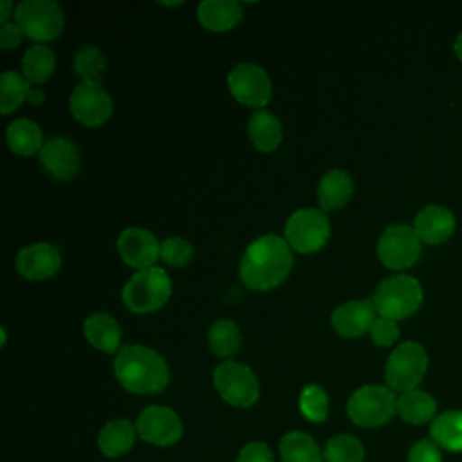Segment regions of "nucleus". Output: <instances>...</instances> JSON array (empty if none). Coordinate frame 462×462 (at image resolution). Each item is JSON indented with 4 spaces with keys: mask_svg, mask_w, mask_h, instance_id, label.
Returning <instances> with one entry per match:
<instances>
[{
    "mask_svg": "<svg viewBox=\"0 0 462 462\" xmlns=\"http://www.w3.org/2000/svg\"><path fill=\"white\" fill-rule=\"evenodd\" d=\"M14 22L23 36L36 43H45L60 36L63 29V11L51 0H23L14 7Z\"/></svg>",
    "mask_w": 462,
    "mask_h": 462,
    "instance_id": "nucleus-9",
    "label": "nucleus"
},
{
    "mask_svg": "<svg viewBox=\"0 0 462 462\" xmlns=\"http://www.w3.org/2000/svg\"><path fill=\"white\" fill-rule=\"evenodd\" d=\"M114 375L125 390L139 395L159 393L170 383L164 357L144 345L123 346L114 359Z\"/></svg>",
    "mask_w": 462,
    "mask_h": 462,
    "instance_id": "nucleus-2",
    "label": "nucleus"
},
{
    "mask_svg": "<svg viewBox=\"0 0 462 462\" xmlns=\"http://www.w3.org/2000/svg\"><path fill=\"white\" fill-rule=\"evenodd\" d=\"M236 462H274V453L265 442L253 440L238 451Z\"/></svg>",
    "mask_w": 462,
    "mask_h": 462,
    "instance_id": "nucleus-37",
    "label": "nucleus"
},
{
    "mask_svg": "<svg viewBox=\"0 0 462 462\" xmlns=\"http://www.w3.org/2000/svg\"><path fill=\"white\" fill-rule=\"evenodd\" d=\"M199 23L211 32L235 29L242 20V5L235 0H204L197 5Z\"/></svg>",
    "mask_w": 462,
    "mask_h": 462,
    "instance_id": "nucleus-20",
    "label": "nucleus"
},
{
    "mask_svg": "<svg viewBox=\"0 0 462 462\" xmlns=\"http://www.w3.org/2000/svg\"><path fill=\"white\" fill-rule=\"evenodd\" d=\"M298 408L309 422H323L328 417V395L319 384L310 383L301 388Z\"/></svg>",
    "mask_w": 462,
    "mask_h": 462,
    "instance_id": "nucleus-33",
    "label": "nucleus"
},
{
    "mask_svg": "<svg viewBox=\"0 0 462 462\" xmlns=\"http://www.w3.org/2000/svg\"><path fill=\"white\" fill-rule=\"evenodd\" d=\"M283 238L296 253H316L330 238V220L323 209L301 208L287 218Z\"/></svg>",
    "mask_w": 462,
    "mask_h": 462,
    "instance_id": "nucleus-6",
    "label": "nucleus"
},
{
    "mask_svg": "<svg viewBox=\"0 0 462 462\" xmlns=\"http://www.w3.org/2000/svg\"><path fill=\"white\" fill-rule=\"evenodd\" d=\"M208 343H209V350L217 357H224V359L233 357L242 345V334L238 325L226 318L213 321L208 332Z\"/></svg>",
    "mask_w": 462,
    "mask_h": 462,
    "instance_id": "nucleus-29",
    "label": "nucleus"
},
{
    "mask_svg": "<svg viewBox=\"0 0 462 462\" xmlns=\"http://www.w3.org/2000/svg\"><path fill=\"white\" fill-rule=\"evenodd\" d=\"M292 269V249L283 236L262 235L240 260V280L251 291H269L285 282Z\"/></svg>",
    "mask_w": 462,
    "mask_h": 462,
    "instance_id": "nucleus-1",
    "label": "nucleus"
},
{
    "mask_svg": "<svg viewBox=\"0 0 462 462\" xmlns=\"http://www.w3.org/2000/svg\"><path fill=\"white\" fill-rule=\"evenodd\" d=\"M455 226V215L440 204H430L422 208L413 220V229L420 242L431 245L446 242L453 235Z\"/></svg>",
    "mask_w": 462,
    "mask_h": 462,
    "instance_id": "nucleus-18",
    "label": "nucleus"
},
{
    "mask_svg": "<svg viewBox=\"0 0 462 462\" xmlns=\"http://www.w3.org/2000/svg\"><path fill=\"white\" fill-rule=\"evenodd\" d=\"M408 462H442L440 448L428 439H420L408 449Z\"/></svg>",
    "mask_w": 462,
    "mask_h": 462,
    "instance_id": "nucleus-36",
    "label": "nucleus"
},
{
    "mask_svg": "<svg viewBox=\"0 0 462 462\" xmlns=\"http://www.w3.org/2000/svg\"><path fill=\"white\" fill-rule=\"evenodd\" d=\"M23 38V31L20 29V25L16 22H7L2 23L0 27V47L4 51H13L20 45Z\"/></svg>",
    "mask_w": 462,
    "mask_h": 462,
    "instance_id": "nucleus-38",
    "label": "nucleus"
},
{
    "mask_svg": "<svg viewBox=\"0 0 462 462\" xmlns=\"http://www.w3.org/2000/svg\"><path fill=\"white\" fill-rule=\"evenodd\" d=\"M70 112L76 121L96 128L105 125L112 116V97L101 83L81 81L70 94Z\"/></svg>",
    "mask_w": 462,
    "mask_h": 462,
    "instance_id": "nucleus-13",
    "label": "nucleus"
},
{
    "mask_svg": "<svg viewBox=\"0 0 462 462\" xmlns=\"http://www.w3.org/2000/svg\"><path fill=\"white\" fill-rule=\"evenodd\" d=\"M227 87L233 97L249 108H265L273 96L267 72L254 63H238L227 74Z\"/></svg>",
    "mask_w": 462,
    "mask_h": 462,
    "instance_id": "nucleus-11",
    "label": "nucleus"
},
{
    "mask_svg": "<svg viewBox=\"0 0 462 462\" xmlns=\"http://www.w3.org/2000/svg\"><path fill=\"white\" fill-rule=\"evenodd\" d=\"M375 314L377 312L372 301L350 300L334 309L330 316V325L337 336L352 339L370 332L375 321Z\"/></svg>",
    "mask_w": 462,
    "mask_h": 462,
    "instance_id": "nucleus-17",
    "label": "nucleus"
},
{
    "mask_svg": "<svg viewBox=\"0 0 462 462\" xmlns=\"http://www.w3.org/2000/svg\"><path fill=\"white\" fill-rule=\"evenodd\" d=\"M397 413V395L383 384H365L357 388L348 402V419L361 428H379Z\"/></svg>",
    "mask_w": 462,
    "mask_h": 462,
    "instance_id": "nucleus-5",
    "label": "nucleus"
},
{
    "mask_svg": "<svg viewBox=\"0 0 462 462\" xmlns=\"http://www.w3.org/2000/svg\"><path fill=\"white\" fill-rule=\"evenodd\" d=\"M213 386L217 393L235 408H251L260 397V383L254 372L236 361H222L213 370Z\"/></svg>",
    "mask_w": 462,
    "mask_h": 462,
    "instance_id": "nucleus-8",
    "label": "nucleus"
},
{
    "mask_svg": "<svg viewBox=\"0 0 462 462\" xmlns=\"http://www.w3.org/2000/svg\"><path fill=\"white\" fill-rule=\"evenodd\" d=\"M40 164L56 180H70L78 175L81 166L79 150L65 137L47 141L40 152Z\"/></svg>",
    "mask_w": 462,
    "mask_h": 462,
    "instance_id": "nucleus-16",
    "label": "nucleus"
},
{
    "mask_svg": "<svg viewBox=\"0 0 462 462\" xmlns=\"http://www.w3.org/2000/svg\"><path fill=\"white\" fill-rule=\"evenodd\" d=\"M377 256L384 267L402 271L411 267L420 256V238L406 224H395L383 231L377 242Z\"/></svg>",
    "mask_w": 462,
    "mask_h": 462,
    "instance_id": "nucleus-10",
    "label": "nucleus"
},
{
    "mask_svg": "<svg viewBox=\"0 0 462 462\" xmlns=\"http://www.w3.org/2000/svg\"><path fill=\"white\" fill-rule=\"evenodd\" d=\"M422 296L419 280L408 274H393L375 287L372 303L379 316L399 321L419 310Z\"/></svg>",
    "mask_w": 462,
    "mask_h": 462,
    "instance_id": "nucleus-3",
    "label": "nucleus"
},
{
    "mask_svg": "<svg viewBox=\"0 0 462 462\" xmlns=\"http://www.w3.org/2000/svg\"><path fill=\"white\" fill-rule=\"evenodd\" d=\"M282 462H323V449L303 431H289L280 439Z\"/></svg>",
    "mask_w": 462,
    "mask_h": 462,
    "instance_id": "nucleus-26",
    "label": "nucleus"
},
{
    "mask_svg": "<svg viewBox=\"0 0 462 462\" xmlns=\"http://www.w3.org/2000/svg\"><path fill=\"white\" fill-rule=\"evenodd\" d=\"M14 265L25 280H47L60 271L61 254L52 244L36 242L18 251Z\"/></svg>",
    "mask_w": 462,
    "mask_h": 462,
    "instance_id": "nucleus-15",
    "label": "nucleus"
},
{
    "mask_svg": "<svg viewBox=\"0 0 462 462\" xmlns=\"http://www.w3.org/2000/svg\"><path fill=\"white\" fill-rule=\"evenodd\" d=\"M318 200L323 211H334L343 208L352 193H354V180L345 170H328L318 182Z\"/></svg>",
    "mask_w": 462,
    "mask_h": 462,
    "instance_id": "nucleus-23",
    "label": "nucleus"
},
{
    "mask_svg": "<svg viewBox=\"0 0 462 462\" xmlns=\"http://www.w3.org/2000/svg\"><path fill=\"white\" fill-rule=\"evenodd\" d=\"M247 134L253 146L258 152H274L283 137V128L280 119L267 108L254 110L247 121Z\"/></svg>",
    "mask_w": 462,
    "mask_h": 462,
    "instance_id": "nucleus-22",
    "label": "nucleus"
},
{
    "mask_svg": "<svg viewBox=\"0 0 462 462\" xmlns=\"http://www.w3.org/2000/svg\"><path fill=\"white\" fill-rule=\"evenodd\" d=\"M453 51L457 54V58L462 61V31L457 34L455 38V43H453Z\"/></svg>",
    "mask_w": 462,
    "mask_h": 462,
    "instance_id": "nucleus-41",
    "label": "nucleus"
},
{
    "mask_svg": "<svg viewBox=\"0 0 462 462\" xmlns=\"http://www.w3.org/2000/svg\"><path fill=\"white\" fill-rule=\"evenodd\" d=\"M43 99H45V94H43L42 88H38V87H31V88H29L27 101H29L31 105H40V103H43Z\"/></svg>",
    "mask_w": 462,
    "mask_h": 462,
    "instance_id": "nucleus-39",
    "label": "nucleus"
},
{
    "mask_svg": "<svg viewBox=\"0 0 462 462\" xmlns=\"http://www.w3.org/2000/svg\"><path fill=\"white\" fill-rule=\"evenodd\" d=\"M116 247L121 260L137 271L153 267L161 256V244L144 227L123 229L117 236Z\"/></svg>",
    "mask_w": 462,
    "mask_h": 462,
    "instance_id": "nucleus-14",
    "label": "nucleus"
},
{
    "mask_svg": "<svg viewBox=\"0 0 462 462\" xmlns=\"http://www.w3.org/2000/svg\"><path fill=\"white\" fill-rule=\"evenodd\" d=\"M428 368V354L417 341H404L395 346L384 366L386 386L404 393L415 390Z\"/></svg>",
    "mask_w": 462,
    "mask_h": 462,
    "instance_id": "nucleus-7",
    "label": "nucleus"
},
{
    "mask_svg": "<svg viewBox=\"0 0 462 462\" xmlns=\"http://www.w3.org/2000/svg\"><path fill=\"white\" fill-rule=\"evenodd\" d=\"M191 256V244L180 236H168L161 242V260L170 267H184Z\"/></svg>",
    "mask_w": 462,
    "mask_h": 462,
    "instance_id": "nucleus-34",
    "label": "nucleus"
},
{
    "mask_svg": "<svg viewBox=\"0 0 462 462\" xmlns=\"http://www.w3.org/2000/svg\"><path fill=\"white\" fill-rule=\"evenodd\" d=\"M171 296V280L162 267L137 271L123 287L121 298L128 310L148 314L161 309Z\"/></svg>",
    "mask_w": 462,
    "mask_h": 462,
    "instance_id": "nucleus-4",
    "label": "nucleus"
},
{
    "mask_svg": "<svg viewBox=\"0 0 462 462\" xmlns=\"http://www.w3.org/2000/svg\"><path fill=\"white\" fill-rule=\"evenodd\" d=\"M83 334L96 350L105 354H117L123 348L121 327L116 318L106 312H92L83 323Z\"/></svg>",
    "mask_w": 462,
    "mask_h": 462,
    "instance_id": "nucleus-19",
    "label": "nucleus"
},
{
    "mask_svg": "<svg viewBox=\"0 0 462 462\" xmlns=\"http://www.w3.org/2000/svg\"><path fill=\"white\" fill-rule=\"evenodd\" d=\"M431 440L448 451H462V411L448 410L439 413L430 426Z\"/></svg>",
    "mask_w": 462,
    "mask_h": 462,
    "instance_id": "nucleus-27",
    "label": "nucleus"
},
{
    "mask_svg": "<svg viewBox=\"0 0 462 462\" xmlns=\"http://www.w3.org/2000/svg\"><path fill=\"white\" fill-rule=\"evenodd\" d=\"M7 144L11 148V152L29 157L34 155L36 152H42L43 148V134L42 128L38 126V123L20 117L9 123L7 132Z\"/></svg>",
    "mask_w": 462,
    "mask_h": 462,
    "instance_id": "nucleus-25",
    "label": "nucleus"
},
{
    "mask_svg": "<svg viewBox=\"0 0 462 462\" xmlns=\"http://www.w3.org/2000/svg\"><path fill=\"white\" fill-rule=\"evenodd\" d=\"M74 72L81 81L87 83H101L103 72L106 69V60L103 52L94 45H83L76 51L72 61Z\"/></svg>",
    "mask_w": 462,
    "mask_h": 462,
    "instance_id": "nucleus-32",
    "label": "nucleus"
},
{
    "mask_svg": "<svg viewBox=\"0 0 462 462\" xmlns=\"http://www.w3.org/2000/svg\"><path fill=\"white\" fill-rule=\"evenodd\" d=\"M11 7L13 4L9 0H2L0 2V22L2 23H7L9 18H11Z\"/></svg>",
    "mask_w": 462,
    "mask_h": 462,
    "instance_id": "nucleus-40",
    "label": "nucleus"
},
{
    "mask_svg": "<svg viewBox=\"0 0 462 462\" xmlns=\"http://www.w3.org/2000/svg\"><path fill=\"white\" fill-rule=\"evenodd\" d=\"M135 424L128 419H112L97 433V448L108 458H119L126 455L137 439Z\"/></svg>",
    "mask_w": 462,
    "mask_h": 462,
    "instance_id": "nucleus-21",
    "label": "nucleus"
},
{
    "mask_svg": "<svg viewBox=\"0 0 462 462\" xmlns=\"http://www.w3.org/2000/svg\"><path fill=\"white\" fill-rule=\"evenodd\" d=\"M437 402L435 399L422 392V390H410L404 393H399L397 397V415L413 426L426 424L433 420L437 415Z\"/></svg>",
    "mask_w": 462,
    "mask_h": 462,
    "instance_id": "nucleus-24",
    "label": "nucleus"
},
{
    "mask_svg": "<svg viewBox=\"0 0 462 462\" xmlns=\"http://www.w3.org/2000/svg\"><path fill=\"white\" fill-rule=\"evenodd\" d=\"M365 446L350 433H339L330 437L323 448V462H363Z\"/></svg>",
    "mask_w": 462,
    "mask_h": 462,
    "instance_id": "nucleus-30",
    "label": "nucleus"
},
{
    "mask_svg": "<svg viewBox=\"0 0 462 462\" xmlns=\"http://www.w3.org/2000/svg\"><path fill=\"white\" fill-rule=\"evenodd\" d=\"M54 69H56V58L49 45L36 43L23 52L22 74L29 83H34V85L45 83L54 74Z\"/></svg>",
    "mask_w": 462,
    "mask_h": 462,
    "instance_id": "nucleus-28",
    "label": "nucleus"
},
{
    "mask_svg": "<svg viewBox=\"0 0 462 462\" xmlns=\"http://www.w3.org/2000/svg\"><path fill=\"white\" fill-rule=\"evenodd\" d=\"M137 435L157 448H168L182 439V420L168 406L152 404L141 410L135 420Z\"/></svg>",
    "mask_w": 462,
    "mask_h": 462,
    "instance_id": "nucleus-12",
    "label": "nucleus"
},
{
    "mask_svg": "<svg viewBox=\"0 0 462 462\" xmlns=\"http://www.w3.org/2000/svg\"><path fill=\"white\" fill-rule=\"evenodd\" d=\"M29 81L23 74L14 70H5L0 76V112L4 116L16 110L23 101H27L29 94Z\"/></svg>",
    "mask_w": 462,
    "mask_h": 462,
    "instance_id": "nucleus-31",
    "label": "nucleus"
},
{
    "mask_svg": "<svg viewBox=\"0 0 462 462\" xmlns=\"http://www.w3.org/2000/svg\"><path fill=\"white\" fill-rule=\"evenodd\" d=\"M370 337L375 345L379 346H390L397 341L399 337V327H397V321L395 319H390V318H375L372 328H370Z\"/></svg>",
    "mask_w": 462,
    "mask_h": 462,
    "instance_id": "nucleus-35",
    "label": "nucleus"
}]
</instances>
